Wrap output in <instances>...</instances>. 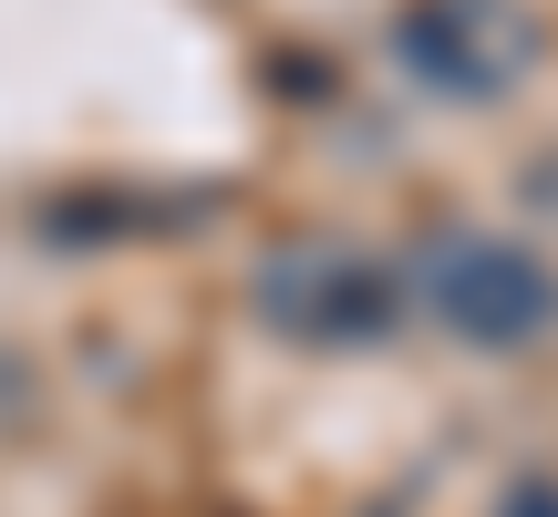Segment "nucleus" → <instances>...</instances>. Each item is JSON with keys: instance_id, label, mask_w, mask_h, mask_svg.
Masks as SVG:
<instances>
[{"instance_id": "f257e3e1", "label": "nucleus", "mask_w": 558, "mask_h": 517, "mask_svg": "<svg viewBox=\"0 0 558 517\" xmlns=\"http://www.w3.org/2000/svg\"><path fill=\"white\" fill-rule=\"evenodd\" d=\"M507 517H558V486L538 477V486H518V497H507Z\"/></svg>"}]
</instances>
